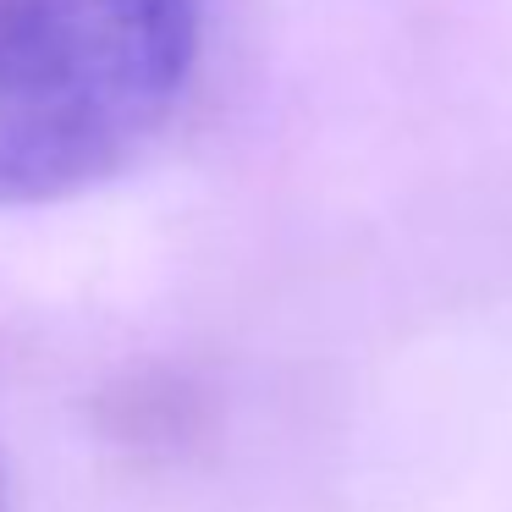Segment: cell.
Returning <instances> with one entry per match:
<instances>
[{
  "label": "cell",
  "mask_w": 512,
  "mask_h": 512,
  "mask_svg": "<svg viewBox=\"0 0 512 512\" xmlns=\"http://www.w3.org/2000/svg\"><path fill=\"white\" fill-rule=\"evenodd\" d=\"M215 0H0V210L111 182L171 133Z\"/></svg>",
  "instance_id": "cell-1"
},
{
  "label": "cell",
  "mask_w": 512,
  "mask_h": 512,
  "mask_svg": "<svg viewBox=\"0 0 512 512\" xmlns=\"http://www.w3.org/2000/svg\"><path fill=\"white\" fill-rule=\"evenodd\" d=\"M215 402L199 380L171 369H138L122 375L100 397V430L111 446L133 457H182L204 441Z\"/></svg>",
  "instance_id": "cell-2"
},
{
  "label": "cell",
  "mask_w": 512,
  "mask_h": 512,
  "mask_svg": "<svg viewBox=\"0 0 512 512\" xmlns=\"http://www.w3.org/2000/svg\"><path fill=\"white\" fill-rule=\"evenodd\" d=\"M0 512H6V468H0Z\"/></svg>",
  "instance_id": "cell-3"
}]
</instances>
